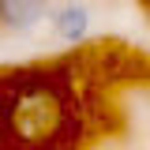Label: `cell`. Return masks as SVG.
<instances>
[{"label": "cell", "mask_w": 150, "mask_h": 150, "mask_svg": "<svg viewBox=\"0 0 150 150\" xmlns=\"http://www.w3.org/2000/svg\"><path fill=\"white\" fill-rule=\"evenodd\" d=\"M60 98L53 90H45V86H30V90H23L15 98V105H11V128H15L19 139H26V143H41V139H49L56 128H60Z\"/></svg>", "instance_id": "1"}, {"label": "cell", "mask_w": 150, "mask_h": 150, "mask_svg": "<svg viewBox=\"0 0 150 150\" xmlns=\"http://www.w3.org/2000/svg\"><path fill=\"white\" fill-rule=\"evenodd\" d=\"M90 8L83 4V0H64V4H56L49 8V26H53V34L60 41H68V45H79V41H86L90 38Z\"/></svg>", "instance_id": "2"}, {"label": "cell", "mask_w": 150, "mask_h": 150, "mask_svg": "<svg viewBox=\"0 0 150 150\" xmlns=\"http://www.w3.org/2000/svg\"><path fill=\"white\" fill-rule=\"evenodd\" d=\"M53 0H0V30L8 34H30L49 19Z\"/></svg>", "instance_id": "3"}]
</instances>
